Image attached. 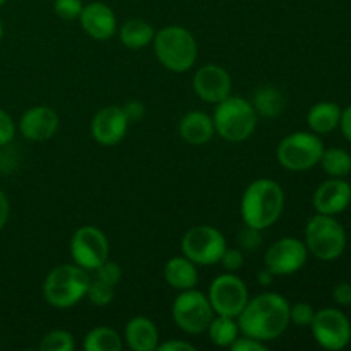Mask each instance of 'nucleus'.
I'll list each match as a JSON object with an SVG mask.
<instances>
[{
	"label": "nucleus",
	"instance_id": "24",
	"mask_svg": "<svg viewBox=\"0 0 351 351\" xmlns=\"http://www.w3.org/2000/svg\"><path fill=\"white\" fill-rule=\"evenodd\" d=\"M252 105L259 115L274 119L285 110V96L281 95L280 89L273 88V86H266V88H261L256 93Z\"/></svg>",
	"mask_w": 351,
	"mask_h": 351
},
{
	"label": "nucleus",
	"instance_id": "3",
	"mask_svg": "<svg viewBox=\"0 0 351 351\" xmlns=\"http://www.w3.org/2000/svg\"><path fill=\"white\" fill-rule=\"evenodd\" d=\"M91 278L77 264H62L48 273L43 283V297L51 307L69 308L86 297Z\"/></svg>",
	"mask_w": 351,
	"mask_h": 351
},
{
	"label": "nucleus",
	"instance_id": "11",
	"mask_svg": "<svg viewBox=\"0 0 351 351\" xmlns=\"http://www.w3.org/2000/svg\"><path fill=\"white\" fill-rule=\"evenodd\" d=\"M208 298L216 314L235 319L245 308L249 302V291L239 276L221 274L213 281Z\"/></svg>",
	"mask_w": 351,
	"mask_h": 351
},
{
	"label": "nucleus",
	"instance_id": "4",
	"mask_svg": "<svg viewBox=\"0 0 351 351\" xmlns=\"http://www.w3.org/2000/svg\"><path fill=\"white\" fill-rule=\"evenodd\" d=\"M154 53L158 60L173 72H185L197 60V43L189 29L167 26L154 33Z\"/></svg>",
	"mask_w": 351,
	"mask_h": 351
},
{
	"label": "nucleus",
	"instance_id": "35",
	"mask_svg": "<svg viewBox=\"0 0 351 351\" xmlns=\"http://www.w3.org/2000/svg\"><path fill=\"white\" fill-rule=\"evenodd\" d=\"M230 348L233 351H266V345L263 341L245 336V338H237Z\"/></svg>",
	"mask_w": 351,
	"mask_h": 351
},
{
	"label": "nucleus",
	"instance_id": "33",
	"mask_svg": "<svg viewBox=\"0 0 351 351\" xmlns=\"http://www.w3.org/2000/svg\"><path fill=\"white\" fill-rule=\"evenodd\" d=\"M16 136V123L5 110L0 108V146H7Z\"/></svg>",
	"mask_w": 351,
	"mask_h": 351
},
{
	"label": "nucleus",
	"instance_id": "19",
	"mask_svg": "<svg viewBox=\"0 0 351 351\" xmlns=\"http://www.w3.org/2000/svg\"><path fill=\"white\" fill-rule=\"evenodd\" d=\"M125 341L134 351H153L160 345V335L153 321L146 317H134L125 328Z\"/></svg>",
	"mask_w": 351,
	"mask_h": 351
},
{
	"label": "nucleus",
	"instance_id": "42",
	"mask_svg": "<svg viewBox=\"0 0 351 351\" xmlns=\"http://www.w3.org/2000/svg\"><path fill=\"white\" fill-rule=\"evenodd\" d=\"M259 280H261V283H263V285H269L271 280H273V274H271L267 269H264L263 273L259 274Z\"/></svg>",
	"mask_w": 351,
	"mask_h": 351
},
{
	"label": "nucleus",
	"instance_id": "34",
	"mask_svg": "<svg viewBox=\"0 0 351 351\" xmlns=\"http://www.w3.org/2000/svg\"><path fill=\"white\" fill-rule=\"evenodd\" d=\"M219 263L228 271H239L243 266V254L239 249H226Z\"/></svg>",
	"mask_w": 351,
	"mask_h": 351
},
{
	"label": "nucleus",
	"instance_id": "36",
	"mask_svg": "<svg viewBox=\"0 0 351 351\" xmlns=\"http://www.w3.org/2000/svg\"><path fill=\"white\" fill-rule=\"evenodd\" d=\"M332 295H335V300L338 302L339 305H350L351 304V285L350 283L336 285Z\"/></svg>",
	"mask_w": 351,
	"mask_h": 351
},
{
	"label": "nucleus",
	"instance_id": "9",
	"mask_svg": "<svg viewBox=\"0 0 351 351\" xmlns=\"http://www.w3.org/2000/svg\"><path fill=\"white\" fill-rule=\"evenodd\" d=\"M225 250V237L219 230L209 225L194 226L182 239V252L194 264L211 266V264L219 263Z\"/></svg>",
	"mask_w": 351,
	"mask_h": 351
},
{
	"label": "nucleus",
	"instance_id": "31",
	"mask_svg": "<svg viewBox=\"0 0 351 351\" xmlns=\"http://www.w3.org/2000/svg\"><path fill=\"white\" fill-rule=\"evenodd\" d=\"M314 308H312V305L308 304H304V302H300V304H295L293 307H290V322H293L295 326H300V328H307V326L312 324V321H314Z\"/></svg>",
	"mask_w": 351,
	"mask_h": 351
},
{
	"label": "nucleus",
	"instance_id": "12",
	"mask_svg": "<svg viewBox=\"0 0 351 351\" xmlns=\"http://www.w3.org/2000/svg\"><path fill=\"white\" fill-rule=\"evenodd\" d=\"M311 328L315 341L326 350H343L351 341V324L348 317L336 308H322L315 312Z\"/></svg>",
	"mask_w": 351,
	"mask_h": 351
},
{
	"label": "nucleus",
	"instance_id": "37",
	"mask_svg": "<svg viewBox=\"0 0 351 351\" xmlns=\"http://www.w3.org/2000/svg\"><path fill=\"white\" fill-rule=\"evenodd\" d=\"M123 112H125L129 120H141L144 112H146V108H144V105L141 101H129L125 108H123Z\"/></svg>",
	"mask_w": 351,
	"mask_h": 351
},
{
	"label": "nucleus",
	"instance_id": "5",
	"mask_svg": "<svg viewBox=\"0 0 351 351\" xmlns=\"http://www.w3.org/2000/svg\"><path fill=\"white\" fill-rule=\"evenodd\" d=\"M215 132L230 143L249 139L257 127V112L254 105L239 96H228L218 103L213 117Z\"/></svg>",
	"mask_w": 351,
	"mask_h": 351
},
{
	"label": "nucleus",
	"instance_id": "43",
	"mask_svg": "<svg viewBox=\"0 0 351 351\" xmlns=\"http://www.w3.org/2000/svg\"><path fill=\"white\" fill-rule=\"evenodd\" d=\"M2 36H3V24L2 21H0V40H2Z\"/></svg>",
	"mask_w": 351,
	"mask_h": 351
},
{
	"label": "nucleus",
	"instance_id": "18",
	"mask_svg": "<svg viewBox=\"0 0 351 351\" xmlns=\"http://www.w3.org/2000/svg\"><path fill=\"white\" fill-rule=\"evenodd\" d=\"M81 26L93 40L105 41L115 34L117 19L113 10L103 2H93L82 7V12L79 16Z\"/></svg>",
	"mask_w": 351,
	"mask_h": 351
},
{
	"label": "nucleus",
	"instance_id": "17",
	"mask_svg": "<svg viewBox=\"0 0 351 351\" xmlns=\"http://www.w3.org/2000/svg\"><path fill=\"white\" fill-rule=\"evenodd\" d=\"M58 129V115L50 106H33L19 120V130L29 141H47Z\"/></svg>",
	"mask_w": 351,
	"mask_h": 351
},
{
	"label": "nucleus",
	"instance_id": "2",
	"mask_svg": "<svg viewBox=\"0 0 351 351\" xmlns=\"http://www.w3.org/2000/svg\"><path fill=\"white\" fill-rule=\"evenodd\" d=\"M285 208V192L278 182L259 178L245 189L242 195V219L247 226L266 230L280 219Z\"/></svg>",
	"mask_w": 351,
	"mask_h": 351
},
{
	"label": "nucleus",
	"instance_id": "10",
	"mask_svg": "<svg viewBox=\"0 0 351 351\" xmlns=\"http://www.w3.org/2000/svg\"><path fill=\"white\" fill-rule=\"evenodd\" d=\"M108 239L99 228L91 225L81 226L77 232L72 235L71 240V254L72 259L77 266L86 271H95L101 266L105 261H108Z\"/></svg>",
	"mask_w": 351,
	"mask_h": 351
},
{
	"label": "nucleus",
	"instance_id": "38",
	"mask_svg": "<svg viewBox=\"0 0 351 351\" xmlns=\"http://www.w3.org/2000/svg\"><path fill=\"white\" fill-rule=\"evenodd\" d=\"M158 350L161 351H195V346L187 341H167L158 345Z\"/></svg>",
	"mask_w": 351,
	"mask_h": 351
},
{
	"label": "nucleus",
	"instance_id": "8",
	"mask_svg": "<svg viewBox=\"0 0 351 351\" xmlns=\"http://www.w3.org/2000/svg\"><path fill=\"white\" fill-rule=\"evenodd\" d=\"M173 321L182 331L189 335H199V332L208 331L215 311L211 307V302L204 293L195 290H184L173 302Z\"/></svg>",
	"mask_w": 351,
	"mask_h": 351
},
{
	"label": "nucleus",
	"instance_id": "22",
	"mask_svg": "<svg viewBox=\"0 0 351 351\" xmlns=\"http://www.w3.org/2000/svg\"><path fill=\"white\" fill-rule=\"evenodd\" d=\"M341 110L336 103L321 101L311 108L307 115L308 127L317 134H329L339 125Z\"/></svg>",
	"mask_w": 351,
	"mask_h": 351
},
{
	"label": "nucleus",
	"instance_id": "15",
	"mask_svg": "<svg viewBox=\"0 0 351 351\" xmlns=\"http://www.w3.org/2000/svg\"><path fill=\"white\" fill-rule=\"evenodd\" d=\"M129 119L120 106H106L99 110L91 122V134L101 146H115L125 137Z\"/></svg>",
	"mask_w": 351,
	"mask_h": 351
},
{
	"label": "nucleus",
	"instance_id": "26",
	"mask_svg": "<svg viewBox=\"0 0 351 351\" xmlns=\"http://www.w3.org/2000/svg\"><path fill=\"white\" fill-rule=\"evenodd\" d=\"M209 338L215 343L216 346H232V343L239 338V324L233 321V317H226V315H218V317H213L211 324L208 328Z\"/></svg>",
	"mask_w": 351,
	"mask_h": 351
},
{
	"label": "nucleus",
	"instance_id": "1",
	"mask_svg": "<svg viewBox=\"0 0 351 351\" xmlns=\"http://www.w3.org/2000/svg\"><path fill=\"white\" fill-rule=\"evenodd\" d=\"M237 324L243 336L263 343L273 341L290 324V304L278 293H263L247 302Z\"/></svg>",
	"mask_w": 351,
	"mask_h": 351
},
{
	"label": "nucleus",
	"instance_id": "41",
	"mask_svg": "<svg viewBox=\"0 0 351 351\" xmlns=\"http://www.w3.org/2000/svg\"><path fill=\"white\" fill-rule=\"evenodd\" d=\"M339 125H341L343 136L351 143V106L341 112V119H339Z\"/></svg>",
	"mask_w": 351,
	"mask_h": 351
},
{
	"label": "nucleus",
	"instance_id": "23",
	"mask_svg": "<svg viewBox=\"0 0 351 351\" xmlns=\"http://www.w3.org/2000/svg\"><path fill=\"white\" fill-rule=\"evenodd\" d=\"M154 29L143 19H130L120 29V40L130 50H139L153 41Z\"/></svg>",
	"mask_w": 351,
	"mask_h": 351
},
{
	"label": "nucleus",
	"instance_id": "30",
	"mask_svg": "<svg viewBox=\"0 0 351 351\" xmlns=\"http://www.w3.org/2000/svg\"><path fill=\"white\" fill-rule=\"evenodd\" d=\"M55 12L60 19L74 21L82 12V0H55Z\"/></svg>",
	"mask_w": 351,
	"mask_h": 351
},
{
	"label": "nucleus",
	"instance_id": "16",
	"mask_svg": "<svg viewBox=\"0 0 351 351\" xmlns=\"http://www.w3.org/2000/svg\"><path fill=\"white\" fill-rule=\"evenodd\" d=\"M351 202V187L343 178H335L324 182L317 187L314 194V208L319 215L335 216L345 211Z\"/></svg>",
	"mask_w": 351,
	"mask_h": 351
},
{
	"label": "nucleus",
	"instance_id": "27",
	"mask_svg": "<svg viewBox=\"0 0 351 351\" xmlns=\"http://www.w3.org/2000/svg\"><path fill=\"white\" fill-rule=\"evenodd\" d=\"M319 163L322 165L326 173L335 178L346 177L351 171V156L345 149H339V147L324 149Z\"/></svg>",
	"mask_w": 351,
	"mask_h": 351
},
{
	"label": "nucleus",
	"instance_id": "25",
	"mask_svg": "<svg viewBox=\"0 0 351 351\" xmlns=\"http://www.w3.org/2000/svg\"><path fill=\"white\" fill-rule=\"evenodd\" d=\"M86 351H120L122 350V339L120 335L112 328H95L89 331L84 338Z\"/></svg>",
	"mask_w": 351,
	"mask_h": 351
},
{
	"label": "nucleus",
	"instance_id": "28",
	"mask_svg": "<svg viewBox=\"0 0 351 351\" xmlns=\"http://www.w3.org/2000/svg\"><path fill=\"white\" fill-rule=\"evenodd\" d=\"M86 297H88V300L91 302V304L103 307V305H108L110 302L113 300V297H115V287L95 278V280H91V283H89Z\"/></svg>",
	"mask_w": 351,
	"mask_h": 351
},
{
	"label": "nucleus",
	"instance_id": "7",
	"mask_svg": "<svg viewBox=\"0 0 351 351\" xmlns=\"http://www.w3.org/2000/svg\"><path fill=\"white\" fill-rule=\"evenodd\" d=\"M324 144L315 134L295 132L285 137L276 151L278 161L290 171H305L321 161Z\"/></svg>",
	"mask_w": 351,
	"mask_h": 351
},
{
	"label": "nucleus",
	"instance_id": "44",
	"mask_svg": "<svg viewBox=\"0 0 351 351\" xmlns=\"http://www.w3.org/2000/svg\"><path fill=\"white\" fill-rule=\"evenodd\" d=\"M5 2H7V0H0V7H2Z\"/></svg>",
	"mask_w": 351,
	"mask_h": 351
},
{
	"label": "nucleus",
	"instance_id": "21",
	"mask_svg": "<svg viewBox=\"0 0 351 351\" xmlns=\"http://www.w3.org/2000/svg\"><path fill=\"white\" fill-rule=\"evenodd\" d=\"M165 280L175 290H191L197 285L199 274L195 264L187 257H173L165 266Z\"/></svg>",
	"mask_w": 351,
	"mask_h": 351
},
{
	"label": "nucleus",
	"instance_id": "32",
	"mask_svg": "<svg viewBox=\"0 0 351 351\" xmlns=\"http://www.w3.org/2000/svg\"><path fill=\"white\" fill-rule=\"evenodd\" d=\"M95 271H96L95 278L112 285V287H117V283H119L120 278H122V269H120L119 264L110 263V261H105V263H103L101 266L96 267Z\"/></svg>",
	"mask_w": 351,
	"mask_h": 351
},
{
	"label": "nucleus",
	"instance_id": "14",
	"mask_svg": "<svg viewBox=\"0 0 351 351\" xmlns=\"http://www.w3.org/2000/svg\"><path fill=\"white\" fill-rule=\"evenodd\" d=\"M194 91L202 101L216 103L228 98L232 91V79L223 67L215 64L204 65L194 75Z\"/></svg>",
	"mask_w": 351,
	"mask_h": 351
},
{
	"label": "nucleus",
	"instance_id": "29",
	"mask_svg": "<svg viewBox=\"0 0 351 351\" xmlns=\"http://www.w3.org/2000/svg\"><path fill=\"white\" fill-rule=\"evenodd\" d=\"M41 351H72L74 350V338L67 331H51L41 339Z\"/></svg>",
	"mask_w": 351,
	"mask_h": 351
},
{
	"label": "nucleus",
	"instance_id": "13",
	"mask_svg": "<svg viewBox=\"0 0 351 351\" xmlns=\"http://www.w3.org/2000/svg\"><path fill=\"white\" fill-rule=\"evenodd\" d=\"M307 256L308 250L304 242L287 237L274 242L267 249L264 264L273 276H288L304 267V264L307 263Z\"/></svg>",
	"mask_w": 351,
	"mask_h": 351
},
{
	"label": "nucleus",
	"instance_id": "20",
	"mask_svg": "<svg viewBox=\"0 0 351 351\" xmlns=\"http://www.w3.org/2000/svg\"><path fill=\"white\" fill-rule=\"evenodd\" d=\"M215 134V123L202 112H191L180 120V136L192 146H202Z\"/></svg>",
	"mask_w": 351,
	"mask_h": 351
},
{
	"label": "nucleus",
	"instance_id": "40",
	"mask_svg": "<svg viewBox=\"0 0 351 351\" xmlns=\"http://www.w3.org/2000/svg\"><path fill=\"white\" fill-rule=\"evenodd\" d=\"M9 215H10L9 199H7V195L0 191V232H2L3 226H5L7 219H9Z\"/></svg>",
	"mask_w": 351,
	"mask_h": 351
},
{
	"label": "nucleus",
	"instance_id": "39",
	"mask_svg": "<svg viewBox=\"0 0 351 351\" xmlns=\"http://www.w3.org/2000/svg\"><path fill=\"white\" fill-rule=\"evenodd\" d=\"M247 232L243 233L242 237V245L247 247V249H254V247H257L261 243V237H259V230L256 228H250V226H247Z\"/></svg>",
	"mask_w": 351,
	"mask_h": 351
},
{
	"label": "nucleus",
	"instance_id": "6",
	"mask_svg": "<svg viewBox=\"0 0 351 351\" xmlns=\"http://www.w3.org/2000/svg\"><path fill=\"white\" fill-rule=\"evenodd\" d=\"M305 247L321 261H336L346 247V233L341 223L329 215H317L305 228Z\"/></svg>",
	"mask_w": 351,
	"mask_h": 351
}]
</instances>
